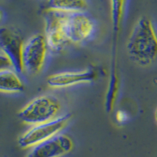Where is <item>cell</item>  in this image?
Listing matches in <instances>:
<instances>
[{
  "label": "cell",
  "instance_id": "obj_7",
  "mask_svg": "<svg viewBox=\"0 0 157 157\" xmlns=\"http://www.w3.org/2000/svg\"><path fill=\"white\" fill-rule=\"evenodd\" d=\"M25 43L17 32L9 28L2 27L0 31L1 51L7 56L13 68L18 73L23 72V50Z\"/></svg>",
  "mask_w": 157,
  "mask_h": 157
},
{
  "label": "cell",
  "instance_id": "obj_5",
  "mask_svg": "<svg viewBox=\"0 0 157 157\" xmlns=\"http://www.w3.org/2000/svg\"><path fill=\"white\" fill-rule=\"evenodd\" d=\"M65 11L48 9L44 17V36L49 50L57 52L69 43L64 28Z\"/></svg>",
  "mask_w": 157,
  "mask_h": 157
},
{
  "label": "cell",
  "instance_id": "obj_6",
  "mask_svg": "<svg viewBox=\"0 0 157 157\" xmlns=\"http://www.w3.org/2000/svg\"><path fill=\"white\" fill-rule=\"evenodd\" d=\"M48 50L44 35L36 34L29 38L24 45V70L31 74L39 73L44 66Z\"/></svg>",
  "mask_w": 157,
  "mask_h": 157
},
{
  "label": "cell",
  "instance_id": "obj_2",
  "mask_svg": "<svg viewBox=\"0 0 157 157\" xmlns=\"http://www.w3.org/2000/svg\"><path fill=\"white\" fill-rule=\"evenodd\" d=\"M61 109V101L57 97L42 95L28 103L20 111L18 117L24 123L34 126L57 118Z\"/></svg>",
  "mask_w": 157,
  "mask_h": 157
},
{
  "label": "cell",
  "instance_id": "obj_8",
  "mask_svg": "<svg viewBox=\"0 0 157 157\" xmlns=\"http://www.w3.org/2000/svg\"><path fill=\"white\" fill-rule=\"evenodd\" d=\"M74 144L65 134H58L33 147L27 157H61L71 152Z\"/></svg>",
  "mask_w": 157,
  "mask_h": 157
},
{
  "label": "cell",
  "instance_id": "obj_3",
  "mask_svg": "<svg viewBox=\"0 0 157 157\" xmlns=\"http://www.w3.org/2000/svg\"><path fill=\"white\" fill-rule=\"evenodd\" d=\"M71 117V113H67L51 121L34 125L20 137L18 145L23 148H33L58 135L65 128Z\"/></svg>",
  "mask_w": 157,
  "mask_h": 157
},
{
  "label": "cell",
  "instance_id": "obj_4",
  "mask_svg": "<svg viewBox=\"0 0 157 157\" xmlns=\"http://www.w3.org/2000/svg\"><path fill=\"white\" fill-rule=\"evenodd\" d=\"M64 28L69 43H82L94 36L96 24L85 12L65 11Z\"/></svg>",
  "mask_w": 157,
  "mask_h": 157
},
{
  "label": "cell",
  "instance_id": "obj_10",
  "mask_svg": "<svg viewBox=\"0 0 157 157\" xmlns=\"http://www.w3.org/2000/svg\"><path fill=\"white\" fill-rule=\"evenodd\" d=\"M0 90L4 93H21L25 84L19 73L13 68H4L0 71Z\"/></svg>",
  "mask_w": 157,
  "mask_h": 157
},
{
  "label": "cell",
  "instance_id": "obj_13",
  "mask_svg": "<svg viewBox=\"0 0 157 157\" xmlns=\"http://www.w3.org/2000/svg\"><path fill=\"white\" fill-rule=\"evenodd\" d=\"M129 116L125 111L118 110L116 113V120L119 123H124L128 120Z\"/></svg>",
  "mask_w": 157,
  "mask_h": 157
},
{
  "label": "cell",
  "instance_id": "obj_1",
  "mask_svg": "<svg viewBox=\"0 0 157 157\" xmlns=\"http://www.w3.org/2000/svg\"><path fill=\"white\" fill-rule=\"evenodd\" d=\"M130 58L141 66H148L157 59V30L146 17L137 20L127 43Z\"/></svg>",
  "mask_w": 157,
  "mask_h": 157
},
{
  "label": "cell",
  "instance_id": "obj_14",
  "mask_svg": "<svg viewBox=\"0 0 157 157\" xmlns=\"http://www.w3.org/2000/svg\"><path fill=\"white\" fill-rule=\"evenodd\" d=\"M155 120H156V122H157V109H156V110H155Z\"/></svg>",
  "mask_w": 157,
  "mask_h": 157
},
{
  "label": "cell",
  "instance_id": "obj_12",
  "mask_svg": "<svg viewBox=\"0 0 157 157\" xmlns=\"http://www.w3.org/2000/svg\"><path fill=\"white\" fill-rule=\"evenodd\" d=\"M110 5L113 31L116 35L120 29L124 17L127 0H110Z\"/></svg>",
  "mask_w": 157,
  "mask_h": 157
},
{
  "label": "cell",
  "instance_id": "obj_9",
  "mask_svg": "<svg viewBox=\"0 0 157 157\" xmlns=\"http://www.w3.org/2000/svg\"><path fill=\"white\" fill-rule=\"evenodd\" d=\"M98 77V72L94 68L78 71H64L53 74L47 78V82L50 87L64 88L83 82H90Z\"/></svg>",
  "mask_w": 157,
  "mask_h": 157
},
{
  "label": "cell",
  "instance_id": "obj_11",
  "mask_svg": "<svg viewBox=\"0 0 157 157\" xmlns=\"http://www.w3.org/2000/svg\"><path fill=\"white\" fill-rule=\"evenodd\" d=\"M48 9L68 12H84L88 8V0H47Z\"/></svg>",
  "mask_w": 157,
  "mask_h": 157
}]
</instances>
